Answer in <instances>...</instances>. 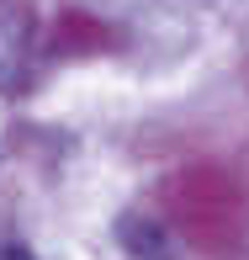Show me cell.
Here are the masks:
<instances>
[{"label":"cell","mask_w":249,"mask_h":260,"mask_svg":"<svg viewBox=\"0 0 249 260\" xmlns=\"http://www.w3.org/2000/svg\"><path fill=\"white\" fill-rule=\"evenodd\" d=\"M0 260H32L27 250H6V255H0Z\"/></svg>","instance_id":"obj_1"}]
</instances>
